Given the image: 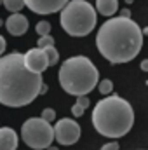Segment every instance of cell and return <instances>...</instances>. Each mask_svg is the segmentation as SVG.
I'll use <instances>...</instances> for the list:
<instances>
[{
  "label": "cell",
  "instance_id": "obj_8",
  "mask_svg": "<svg viewBox=\"0 0 148 150\" xmlns=\"http://www.w3.org/2000/svg\"><path fill=\"white\" fill-rule=\"evenodd\" d=\"M23 61H25V67L33 74H44L49 68V61H47L45 51L42 47L30 49L26 54H23Z\"/></svg>",
  "mask_w": 148,
  "mask_h": 150
},
{
  "label": "cell",
  "instance_id": "obj_5",
  "mask_svg": "<svg viewBox=\"0 0 148 150\" xmlns=\"http://www.w3.org/2000/svg\"><path fill=\"white\" fill-rule=\"evenodd\" d=\"M59 12V25L72 37L89 35L98 23L96 9L85 0H68Z\"/></svg>",
  "mask_w": 148,
  "mask_h": 150
},
{
  "label": "cell",
  "instance_id": "obj_19",
  "mask_svg": "<svg viewBox=\"0 0 148 150\" xmlns=\"http://www.w3.org/2000/svg\"><path fill=\"white\" fill-rule=\"evenodd\" d=\"M77 103H78L80 107H84V108H87V107L91 105V101H89L87 94H80V96H77Z\"/></svg>",
  "mask_w": 148,
  "mask_h": 150
},
{
  "label": "cell",
  "instance_id": "obj_25",
  "mask_svg": "<svg viewBox=\"0 0 148 150\" xmlns=\"http://www.w3.org/2000/svg\"><path fill=\"white\" fill-rule=\"evenodd\" d=\"M45 150H59V149H58V147H52V145H49Z\"/></svg>",
  "mask_w": 148,
  "mask_h": 150
},
{
  "label": "cell",
  "instance_id": "obj_4",
  "mask_svg": "<svg viewBox=\"0 0 148 150\" xmlns=\"http://www.w3.org/2000/svg\"><path fill=\"white\" fill-rule=\"evenodd\" d=\"M59 86L72 96L89 94L99 82V72L94 63L85 56L68 58L58 72Z\"/></svg>",
  "mask_w": 148,
  "mask_h": 150
},
{
  "label": "cell",
  "instance_id": "obj_16",
  "mask_svg": "<svg viewBox=\"0 0 148 150\" xmlns=\"http://www.w3.org/2000/svg\"><path fill=\"white\" fill-rule=\"evenodd\" d=\"M98 86H99V93L101 94H110L111 91H113V82H111L110 79H105V80L98 82Z\"/></svg>",
  "mask_w": 148,
  "mask_h": 150
},
{
  "label": "cell",
  "instance_id": "obj_2",
  "mask_svg": "<svg viewBox=\"0 0 148 150\" xmlns=\"http://www.w3.org/2000/svg\"><path fill=\"white\" fill-rule=\"evenodd\" d=\"M96 45L101 56L110 63H129L141 51L143 30L131 18H110L99 26Z\"/></svg>",
  "mask_w": 148,
  "mask_h": 150
},
{
  "label": "cell",
  "instance_id": "obj_12",
  "mask_svg": "<svg viewBox=\"0 0 148 150\" xmlns=\"http://www.w3.org/2000/svg\"><path fill=\"white\" fill-rule=\"evenodd\" d=\"M96 9L99 14H103L105 18L113 16L118 9V0H96Z\"/></svg>",
  "mask_w": 148,
  "mask_h": 150
},
{
  "label": "cell",
  "instance_id": "obj_18",
  "mask_svg": "<svg viewBox=\"0 0 148 150\" xmlns=\"http://www.w3.org/2000/svg\"><path fill=\"white\" fill-rule=\"evenodd\" d=\"M40 117L44 120H47V122H52V120H56V110L54 108H44Z\"/></svg>",
  "mask_w": 148,
  "mask_h": 150
},
{
  "label": "cell",
  "instance_id": "obj_7",
  "mask_svg": "<svg viewBox=\"0 0 148 150\" xmlns=\"http://www.w3.org/2000/svg\"><path fill=\"white\" fill-rule=\"evenodd\" d=\"M52 129H54V140L65 147L77 143L80 138V131H82L78 122H75L73 119H61L56 122V126Z\"/></svg>",
  "mask_w": 148,
  "mask_h": 150
},
{
  "label": "cell",
  "instance_id": "obj_17",
  "mask_svg": "<svg viewBox=\"0 0 148 150\" xmlns=\"http://www.w3.org/2000/svg\"><path fill=\"white\" fill-rule=\"evenodd\" d=\"M49 45H54V37L49 33V35H40V38H38V44L37 47H49Z\"/></svg>",
  "mask_w": 148,
  "mask_h": 150
},
{
  "label": "cell",
  "instance_id": "obj_23",
  "mask_svg": "<svg viewBox=\"0 0 148 150\" xmlns=\"http://www.w3.org/2000/svg\"><path fill=\"white\" fill-rule=\"evenodd\" d=\"M120 16H124V18H131V14H129V11H127V9H125V11H122V12H120Z\"/></svg>",
  "mask_w": 148,
  "mask_h": 150
},
{
  "label": "cell",
  "instance_id": "obj_14",
  "mask_svg": "<svg viewBox=\"0 0 148 150\" xmlns=\"http://www.w3.org/2000/svg\"><path fill=\"white\" fill-rule=\"evenodd\" d=\"M4 7L11 12H19L23 7H25V2L23 0H2Z\"/></svg>",
  "mask_w": 148,
  "mask_h": 150
},
{
  "label": "cell",
  "instance_id": "obj_26",
  "mask_svg": "<svg viewBox=\"0 0 148 150\" xmlns=\"http://www.w3.org/2000/svg\"><path fill=\"white\" fill-rule=\"evenodd\" d=\"M0 4H2V0H0Z\"/></svg>",
  "mask_w": 148,
  "mask_h": 150
},
{
  "label": "cell",
  "instance_id": "obj_3",
  "mask_svg": "<svg viewBox=\"0 0 148 150\" xmlns=\"http://www.w3.org/2000/svg\"><path fill=\"white\" fill-rule=\"evenodd\" d=\"M91 119L99 134L120 138L131 131L134 124V110L127 100L120 96H108L96 103Z\"/></svg>",
  "mask_w": 148,
  "mask_h": 150
},
{
  "label": "cell",
  "instance_id": "obj_24",
  "mask_svg": "<svg viewBox=\"0 0 148 150\" xmlns=\"http://www.w3.org/2000/svg\"><path fill=\"white\" fill-rule=\"evenodd\" d=\"M141 70H145V72L148 70V61H143V63H141Z\"/></svg>",
  "mask_w": 148,
  "mask_h": 150
},
{
  "label": "cell",
  "instance_id": "obj_15",
  "mask_svg": "<svg viewBox=\"0 0 148 150\" xmlns=\"http://www.w3.org/2000/svg\"><path fill=\"white\" fill-rule=\"evenodd\" d=\"M35 32L38 35H49L51 33V23L49 21H40L35 25Z\"/></svg>",
  "mask_w": 148,
  "mask_h": 150
},
{
  "label": "cell",
  "instance_id": "obj_9",
  "mask_svg": "<svg viewBox=\"0 0 148 150\" xmlns=\"http://www.w3.org/2000/svg\"><path fill=\"white\" fill-rule=\"evenodd\" d=\"M25 5L35 14H52L59 12L68 0H23Z\"/></svg>",
  "mask_w": 148,
  "mask_h": 150
},
{
  "label": "cell",
  "instance_id": "obj_1",
  "mask_svg": "<svg viewBox=\"0 0 148 150\" xmlns=\"http://www.w3.org/2000/svg\"><path fill=\"white\" fill-rule=\"evenodd\" d=\"M42 74L25 67L23 54L11 52L0 56V103L5 107H26L40 96Z\"/></svg>",
  "mask_w": 148,
  "mask_h": 150
},
{
  "label": "cell",
  "instance_id": "obj_13",
  "mask_svg": "<svg viewBox=\"0 0 148 150\" xmlns=\"http://www.w3.org/2000/svg\"><path fill=\"white\" fill-rule=\"evenodd\" d=\"M45 51V56H47V61H49V67H54L58 61H59V52L56 51L54 45H49V47H44Z\"/></svg>",
  "mask_w": 148,
  "mask_h": 150
},
{
  "label": "cell",
  "instance_id": "obj_21",
  "mask_svg": "<svg viewBox=\"0 0 148 150\" xmlns=\"http://www.w3.org/2000/svg\"><path fill=\"white\" fill-rule=\"evenodd\" d=\"M118 149H120V147H118L117 142H110V143H106V145L101 147V150H118Z\"/></svg>",
  "mask_w": 148,
  "mask_h": 150
},
{
  "label": "cell",
  "instance_id": "obj_22",
  "mask_svg": "<svg viewBox=\"0 0 148 150\" xmlns=\"http://www.w3.org/2000/svg\"><path fill=\"white\" fill-rule=\"evenodd\" d=\"M4 51H5V38L0 35V56L4 54Z\"/></svg>",
  "mask_w": 148,
  "mask_h": 150
},
{
  "label": "cell",
  "instance_id": "obj_20",
  "mask_svg": "<svg viewBox=\"0 0 148 150\" xmlns=\"http://www.w3.org/2000/svg\"><path fill=\"white\" fill-rule=\"evenodd\" d=\"M84 112H85V108H84V107H80L78 103H75L73 107H72V115H73V117H82Z\"/></svg>",
  "mask_w": 148,
  "mask_h": 150
},
{
  "label": "cell",
  "instance_id": "obj_10",
  "mask_svg": "<svg viewBox=\"0 0 148 150\" xmlns=\"http://www.w3.org/2000/svg\"><path fill=\"white\" fill-rule=\"evenodd\" d=\"M28 18L21 12H12L7 19H5V28L11 35L14 37H21L28 32Z\"/></svg>",
  "mask_w": 148,
  "mask_h": 150
},
{
  "label": "cell",
  "instance_id": "obj_6",
  "mask_svg": "<svg viewBox=\"0 0 148 150\" xmlns=\"http://www.w3.org/2000/svg\"><path fill=\"white\" fill-rule=\"evenodd\" d=\"M21 138L32 150H45L54 142V129L42 117H32L23 122Z\"/></svg>",
  "mask_w": 148,
  "mask_h": 150
},
{
  "label": "cell",
  "instance_id": "obj_11",
  "mask_svg": "<svg viewBox=\"0 0 148 150\" xmlns=\"http://www.w3.org/2000/svg\"><path fill=\"white\" fill-rule=\"evenodd\" d=\"M18 149V134L12 127H0V150Z\"/></svg>",
  "mask_w": 148,
  "mask_h": 150
}]
</instances>
